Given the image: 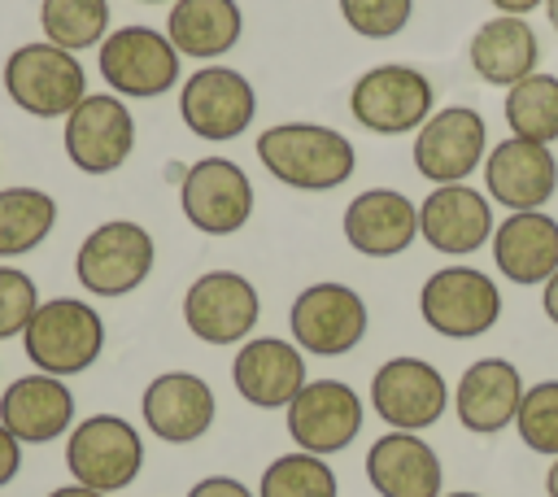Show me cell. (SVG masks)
Masks as SVG:
<instances>
[{
  "label": "cell",
  "instance_id": "cell-1",
  "mask_svg": "<svg viewBox=\"0 0 558 497\" xmlns=\"http://www.w3.org/2000/svg\"><path fill=\"white\" fill-rule=\"evenodd\" d=\"M262 170L292 192H336L357 166V148L327 122H275L253 144Z\"/></svg>",
  "mask_w": 558,
  "mask_h": 497
},
{
  "label": "cell",
  "instance_id": "cell-2",
  "mask_svg": "<svg viewBox=\"0 0 558 497\" xmlns=\"http://www.w3.org/2000/svg\"><path fill=\"white\" fill-rule=\"evenodd\" d=\"M22 349L31 366L44 375H57V379L83 375L87 366H96L105 349V318L78 296L39 301V310L22 331Z\"/></svg>",
  "mask_w": 558,
  "mask_h": 497
},
{
  "label": "cell",
  "instance_id": "cell-3",
  "mask_svg": "<svg viewBox=\"0 0 558 497\" xmlns=\"http://www.w3.org/2000/svg\"><path fill=\"white\" fill-rule=\"evenodd\" d=\"M349 113L371 135H410L436 113V87L418 65L384 61L353 78Z\"/></svg>",
  "mask_w": 558,
  "mask_h": 497
},
{
  "label": "cell",
  "instance_id": "cell-4",
  "mask_svg": "<svg viewBox=\"0 0 558 497\" xmlns=\"http://www.w3.org/2000/svg\"><path fill=\"white\" fill-rule=\"evenodd\" d=\"M418 318L445 340L488 336L501 318V288L475 266H440L418 288Z\"/></svg>",
  "mask_w": 558,
  "mask_h": 497
},
{
  "label": "cell",
  "instance_id": "cell-5",
  "mask_svg": "<svg viewBox=\"0 0 558 497\" xmlns=\"http://www.w3.org/2000/svg\"><path fill=\"white\" fill-rule=\"evenodd\" d=\"M153 262L157 244L148 227H140L135 218H109L83 235L74 253V279L92 296H126L153 275Z\"/></svg>",
  "mask_w": 558,
  "mask_h": 497
},
{
  "label": "cell",
  "instance_id": "cell-6",
  "mask_svg": "<svg viewBox=\"0 0 558 497\" xmlns=\"http://www.w3.org/2000/svg\"><path fill=\"white\" fill-rule=\"evenodd\" d=\"M366 327H371V310H366L362 292L349 283H336V279H318V283L301 288L288 305L292 344L314 357H340V353L357 349Z\"/></svg>",
  "mask_w": 558,
  "mask_h": 497
},
{
  "label": "cell",
  "instance_id": "cell-7",
  "mask_svg": "<svg viewBox=\"0 0 558 497\" xmlns=\"http://www.w3.org/2000/svg\"><path fill=\"white\" fill-rule=\"evenodd\" d=\"M4 92L31 118H65L87 96V74L74 52L39 39V44H22L9 52Z\"/></svg>",
  "mask_w": 558,
  "mask_h": 497
},
{
  "label": "cell",
  "instance_id": "cell-8",
  "mask_svg": "<svg viewBox=\"0 0 558 497\" xmlns=\"http://www.w3.org/2000/svg\"><path fill=\"white\" fill-rule=\"evenodd\" d=\"M65 471L74 484L118 493L144 471V440L122 414H87L65 436Z\"/></svg>",
  "mask_w": 558,
  "mask_h": 497
},
{
  "label": "cell",
  "instance_id": "cell-9",
  "mask_svg": "<svg viewBox=\"0 0 558 497\" xmlns=\"http://www.w3.org/2000/svg\"><path fill=\"white\" fill-rule=\"evenodd\" d=\"M179 61L183 57L166 39V31H153V26L109 31L105 44L96 48L100 78L122 100H157V96H166L179 83V70H183Z\"/></svg>",
  "mask_w": 558,
  "mask_h": 497
},
{
  "label": "cell",
  "instance_id": "cell-10",
  "mask_svg": "<svg viewBox=\"0 0 558 497\" xmlns=\"http://www.w3.org/2000/svg\"><path fill=\"white\" fill-rule=\"evenodd\" d=\"M371 410L388 432H427L449 410V379L427 357L397 353L371 375Z\"/></svg>",
  "mask_w": 558,
  "mask_h": 497
},
{
  "label": "cell",
  "instance_id": "cell-11",
  "mask_svg": "<svg viewBox=\"0 0 558 497\" xmlns=\"http://www.w3.org/2000/svg\"><path fill=\"white\" fill-rule=\"evenodd\" d=\"M179 118L196 140L222 144L253 126L257 92L231 65H201L179 83Z\"/></svg>",
  "mask_w": 558,
  "mask_h": 497
},
{
  "label": "cell",
  "instance_id": "cell-12",
  "mask_svg": "<svg viewBox=\"0 0 558 497\" xmlns=\"http://www.w3.org/2000/svg\"><path fill=\"white\" fill-rule=\"evenodd\" d=\"M283 423L296 449L331 458L357 440L366 423V405L344 379H305V388L288 401Z\"/></svg>",
  "mask_w": 558,
  "mask_h": 497
},
{
  "label": "cell",
  "instance_id": "cell-13",
  "mask_svg": "<svg viewBox=\"0 0 558 497\" xmlns=\"http://www.w3.org/2000/svg\"><path fill=\"white\" fill-rule=\"evenodd\" d=\"M488 157V122L471 105H445L436 109L418 135H414V170L440 187V183H466Z\"/></svg>",
  "mask_w": 558,
  "mask_h": 497
},
{
  "label": "cell",
  "instance_id": "cell-14",
  "mask_svg": "<svg viewBox=\"0 0 558 497\" xmlns=\"http://www.w3.org/2000/svg\"><path fill=\"white\" fill-rule=\"evenodd\" d=\"M65 157L83 174H113L126 166L135 148V118L122 96L113 92H87L70 113H65Z\"/></svg>",
  "mask_w": 558,
  "mask_h": 497
},
{
  "label": "cell",
  "instance_id": "cell-15",
  "mask_svg": "<svg viewBox=\"0 0 558 497\" xmlns=\"http://www.w3.org/2000/svg\"><path fill=\"white\" fill-rule=\"evenodd\" d=\"M179 209L201 235H235L253 218V179L231 157H201L179 179Z\"/></svg>",
  "mask_w": 558,
  "mask_h": 497
},
{
  "label": "cell",
  "instance_id": "cell-16",
  "mask_svg": "<svg viewBox=\"0 0 558 497\" xmlns=\"http://www.w3.org/2000/svg\"><path fill=\"white\" fill-rule=\"evenodd\" d=\"M262 318V296L240 270H205L183 292V323L205 344H244Z\"/></svg>",
  "mask_w": 558,
  "mask_h": 497
},
{
  "label": "cell",
  "instance_id": "cell-17",
  "mask_svg": "<svg viewBox=\"0 0 558 497\" xmlns=\"http://www.w3.org/2000/svg\"><path fill=\"white\" fill-rule=\"evenodd\" d=\"M484 192L493 205H506L510 214L519 209H545L558 192V157L549 144H536V140H519V135H506L488 148L484 166Z\"/></svg>",
  "mask_w": 558,
  "mask_h": 497
},
{
  "label": "cell",
  "instance_id": "cell-18",
  "mask_svg": "<svg viewBox=\"0 0 558 497\" xmlns=\"http://www.w3.org/2000/svg\"><path fill=\"white\" fill-rule=\"evenodd\" d=\"M493 201L471 183H440L418 201V240L445 257H471L493 240Z\"/></svg>",
  "mask_w": 558,
  "mask_h": 497
},
{
  "label": "cell",
  "instance_id": "cell-19",
  "mask_svg": "<svg viewBox=\"0 0 558 497\" xmlns=\"http://www.w3.org/2000/svg\"><path fill=\"white\" fill-rule=\"evenodd\" d=\"M140 414L157 440L192 445L214 427L218 401H214L209 379H201L192 371H161L157 379H148V388L140 397Z\"/></svg>",
  "mask_w": 558,
  "mask_h": 497
},
{
  "label": "cell",
  "instance_id": "cell-20",
  "mask_svg": "<svg viewBox=\"0 0 558 497\" xmlns=\"http://www.w3.org/2000/svg\"><path fill=\"white\" fill-rule=\"evenodd\" d=\"M305 379V353L279 336H248L231 357V384L257 410H288Z\"/></svg>",
  "mask_w": 558,
  "mask_h": 497
},
{
  "label": "cell",
  "instance_id": "cell-21",
  "mask_svg": "<svg viewBox=\"0 0 558 497\" xmlns=\"http://www.w3.org/2000/svg\"><path fill=\"white\" fill-rule=\"evenodd\" d=\"M340 231L362 257H401L418 240V205L397 187H366L344 205Z\"/></svg>",
  "mask_w": 558,
  "mask_h": 497
},
{
  "label": "cell",
  "instance_id": "cell-22",
  "mask_svg": "<svg viewBox=\"0 0 558 497\" xmlns=\"http://www.w3.org/2000/svg\"><path fill=\"white\" fill-rule=\"evenodd\" d=\"M523 401V375L510 357H475L453 384V414L471 436H497L514 427Z\"/></svg>",
  "mask_w": 558,
  "mask_h": 497
},
{
  "label": "cell",
  "instance_id": "cell-23",
  "mask_svg": "<svg viewBox=\"0 0 558 497\" xmlns=\"http://www.w3.org/2000/svg\"><path fill=\"white\" fill-rule=\"evenodd\" d=\"M366 484L379 497H440L445 466L418 432H384L366 449Z\"/></svg>",
  "mask_w": 558,
  "mask_h": 497
},
{
  "label": "cell",
  "instance_id": "cell-24",
  "mask_svg": "<svg viewBox=\"0 0 558 497\" xmlns=\"http://www.w3.org/2000/svg\"><path fill=\"white\" fill-rule=\"evenodd\" d=\"M493 262L519 288H541L558 270V218L545 209L506 214L493 227Z\"/></svg>",
  "mask_w": 558,
  "mask_h": 497
},
{
  "label": "cell",
  "instance_id": "cell-25",
  "mask_svg": "<svg viewBox=\"0 0 558 497\" xmlns=\"http://www.w3.org/2000/svg\"><path fill=\"white\" fill-rule=\"evenodd\" d=\"M0 423L22 445H48L74 427V392L57 375H17L0 392Z\"/></svg>",
  "mask_w": 558,
  "mask_h": 497
},
{
  "label": "cell",
  "instance_id": "cell-26",
  "mask_svg": "<svg viewBox=\"0 0 558 497\" xmlns=\"http://www.w3.org/2000/svg\"><path fill=\"white\" fill-rule=\"evenodd\" d=\"M466 61L475 70L480 83L488 87H514L519 78L536 74L541 65V39L527 26V17H510L497 13L488 22L475 26L471 44H466Z\"/></svg>",
  "mask_w": 558,
  "mask_h": 497
},
{
  "label": "cell",
  "instance_id": "cell-27",
  "mask_svg": "<svg viewBox=\"0 0 558 497\" xmlns=\"http://www.w3.org/2000/svg\"><path fill=\"white\" fill-rule=\"evenodd\" d=\"M244 35V13L235 0H174L166 17V39L179 57L218 61Z\"/></svg>",
  "mask_w": 558,
  "mask_h": 497
},
{
  "label": "cell",
  "instance_id": "cell-28",
  "mask_svg": "<svg viewBox=\"0 0 558 497\" xmlns=\"http://www.w3.org/2000/svg\"><path fill=\"white\" fill-rule=\"evenodd\" d=\"M57 227V201L44 187H0V257L39 248Z\"/></svg>",
  "mask_w": 558,
  "mask_h": 497
},
{
  "label": "cell",
  "instance_id": "cell-29",
  "mask_svg": "<svg viewBox=\"0 0 558 497\" xmlns=\"http://www.w3.org/2000/svg\"><path fill=\"white\" fill-rule=\"evenodd\" d=\"M506 126L519 140H536V144H554L558 140V74H527L514 87H506L501 100Z\"/></svg>",
  "mask_w": 558,
  "mask_h": 497
},
{
  "label": "cell",
  "instance_id": "cell-30",
  "mask_svg": "<svg viewBox=\"0 0 558 497\" xmlns=\"http://www.w3.org/2000/svg\"><path fill=\"white\" fill-rule=\"evenodd\" d=\"M39 31L48 44H57L65 52L100 48L109 35V0H44Z\"/></svg>",
  "mask_w": 558,
  "mask_h": 497
},
{
  "label": "cell",
  "instance_id": "cell-31",
  "mask_svg": "<svg viewBox=\"0 0 558 497\" xmlns=\"http://www.w3.org/2000/svg\"><path fill=\"white\" fill-rule=\"evenodd\" d=\"M257 497H340V480L327 458L292 449L266 462L257 480Z\"/></svg>",
  "mask_w": 558,
  "mask_h": 497
},
{
  "label": "cell",
  "instance_id": "cell-32",
  "mask_svg": "<svg viewBox=\"0 0 558 497\" xmlns=\"http://www.w3.org/2000/svg\"><path fill=\"white\" fill-rule=\"evenodd\" d=\"M514 432L532 453L558 458V379H541V384L523 388Z\"/></svg>",
  "mask_w": 558,
  "mask_h": 497
},
{
  "label": "cell",
  "instance_id": "cell-33",
  "mask_svg": "<svg viewBox=\"0 0 558 497\" xmlns=\"http://www.w3.org/2000/svg\"><path fill=\"white\" fill-rule=\"evenodd\" d=\"M340 17L362 39H392L410 26L414 0H340Z\"/></svg>",
  "mask_w": 558,
  "mask_h": 497
},
{
  "label": "cell",
  "instance_id": "cell-34",
  "mask_svg": "<svg viewBox=\"0 0 558 497\" xmlns=\"http://www.w3.org/2000/svg\"><path fill=\"white\" fill-rule=\"evenodd\" d=\"M35 310H39L35 279L26 270H17V266H0V340L22 336Z\"/></svg>",
  "mask_w": 558,
  "mask_h": 497
},
{
  "label": "cell",
  "instance_id": "cell-35",
  "mask_svg": "<svg viewBox=\"0 0 558 497\" xmlns=\"http://www.w3.org/2000/svg\"><path fill=\"white\" fill-rule=\"evenodd\" d=\"M187 497H257V493L235 475H205L187 488Z\"/></svg>",
  "mask_w": 558,
  "mask_h": 497
},
{
  "label": "cell",
  "instance_id": "cell-36",
  "mask_svg": "<svg viewBox=\"0 0 558 497\" xmlns=\"http://www.w3.org/2000/svg\"><path fill=\"white\" fill-rule=\"evenodd\" d=\"M22 471V440L0 423V488Z\"/></svg>",
  "mask_w": 558,
  "mask_h": 497
},
{
  "label": "cell",
  "instance_id": "cell-37",
  "mask_svg": "<svg viewBox=\"0 0 558 497\" xmlns=\"http://www.w3.org/2000/svg\"><path fill=\"white\" fill-rule=\"evenodd\" d=\"M541 310H545V318L558 327V270L541 283Z\"/></svg>",
  "mask_w": 558,
  "mask_h": 497
},
{
  "label": "cell",
  "instance_id": "cell-38",
  "mask_svg": "<svg viewBox=\"0 0 558 497\" xmlns=\"http://www.w3.org/2000/svg\"><path fill=\"white\" fill-rule=\"evenodd\" d=\"M497 13H510V17H527L532 9H541L545 0H488Z\"/></svg>",
  "mask_w": 558,
  "mask_h": 497
},
{
  "label": "cell",
  "instance_id": "cell-39",
  "mask_svg": "<svg viewBox=\"0 0 558 497\" xmlns=\"http://www.w3.org/2000/svg\"><path fill=\"white\" fill-rule=\"evenodd\" d=\"M48 497H109V493H96V488H87V484H61V488H52Z\"/></svg>",
  "mask_w": 558,
  "mask_h": 497
},
{
  "label": "cell",
  "instance_id": "cell-40",
  "mask_svg": "<svg viewBox=\"0 0 558 497\" xmlns=\"http://www.w3.org/2000/svg\"><path fill=\"white\" fill-rule=\"evenodd\" d=\"M545 493L558 497V458H549V471H545Z\"/></svg>",
  "mask_w": 558,
  "mask_h": 497
},
{
  "label": "cell",
  "instance_id": "cell-41",
  "mask_svg": "<svg viewBox=\"0 0 558 497\" xmlns=\"http://www.w3.org/2000/svg\"><path fill=\"white\" fill-rule=\"evenodd\" d=\"M545 13H549V26L558 31V0H545Z\"/></svg>",
  "mask_w": 558,
  "mask_h": 497
},
{
  "label": "cell",
  "instance_id": "cell-42",
  "mask_svg": "<svg viewBox=\"0 0 558 497\" xmlns=\"http://www.w3.org/2000/svg\"><path fill=\"white\" fill-rule=\"evenodd\" d=\"M440 497H484V493H471V488H453V493H440Z\"/></svg>",
  "mask_w": 558,
  "mask_h": 497
},
{
  "label": "cell",
  "instance_id": "cell-43",
  "mask_svg": "<svg viewBox=\"0 0 558 497\" xmlns=\"http://www.w3.org/2000/svg\"><path fill=\"white\" fill-rule=\"evenodd\" d=\"M144 4H166V0H144ZM170 4H174V0H170Z\"/></svg>",
  "mask_w": 558,
  "mask_h": 497
}]
</instances>
